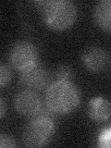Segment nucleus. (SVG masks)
<instances>
[{
	"label": "nucleus",
	"mask_w": 111,
	"mask_h": 148,
	"mask_svg": "<svg viewBox=\"0 0 111 148\" xmlns=\"http://www.w3.org/2000/svg\"><path fill=\"white\" fill-rule=\"evenodd\" d=\"M45 99L49 111L54 114L66 115L77 108L81 95L78 88L71 81L57 80L47 87Z\"/></svg>",
	"instance_id": "obj_1"
},
{
	"label": "nucleus",
	"mask_w": 111,
	"mask_h": 148,
	"mask_svg": "<svg viewBox=\"0 0 111 148\" xmlns=\"http://www.w3.org/2000/svg\"><path fill=\"white\" fill-rule=\"evenodd\" d=\"M42 5V16L46 26L57 32L71 28L77 18V8L68 0L37 2Z\"/></svg>",
	"instance_id": "obj_2"
},
{
	"label": "nucleus",
	"mask_w": 111,
	"mask_h": 148,
	"mask_svg": "<svg viewBox=\"0 0 111 148\" xmlns=\"http://www.w3.org/2000/svg\"><path fill=\"white\" fill-rule=\"evenodd\" d=\"M56 128L46 114H37L27 123L22 132V142L28 147H42L52 140Z\"/></svg>",
	"instance_id": "obj_3"
},
{
	"label": "nucleus",
	"mask_w": 111,
	"mask_h": 148,
	"mask_svg": "<svg viewBox=\"0 0 111 148\" xmlns=\"http://www.w3.org/2000/svg\"><path fill=\"white\" fill-rule=\"evenodd\" d=\"M38 49L29 41H20L12 46L9 60L18 71H23L38 63Z\"/></svg>",
	"instance_id": "obj_4"
},
{
	"label": "nucleus",
	"mask_w": 111,
	"mask_h": 148,
	"mask_svg": "<svg viewBox=\"0 0 111 148\" xmlns=\"http://www.w3.org/2000/svg\"><path fill=\"white\" fill-rule=\"evenodd\" d=\"M14 106L18 114L26 117H34L40 113L42 100L34 90L25 89L16 95Z\"/></svg>",
	"instance_id": "obj_5"
},
{
	"label": "nucleus",
	"mask_w": 111,
	"mask_h": 148,
	"mask_svg": "<svg viewBox=\"0 0 111 148\" xmlns=\"http://www.w3.org/2000/svg\"><path fill=\"white\" fill-rule=\"evenodd\" d=\"M49 73L39 62L25 71L20 72V82L28 89L42 90L49 83Z\"/></svg>",
	"instance_id": "obj_6"
},
{
	"label": "nucleus",
	"mask_w": 111,
	"mask_h": 148,
	"mask_svg": "<svg viewBox=\"0 0 111 148\" xmlns=\"http://www.w3.org/2000/svg\"><path fill=\"white\" fill-rule=\"evenodd\" d=\"M88 115L95 122H105L111 116V104L103 96H95L88 103Z\"/></svg>",
	"instance_id": "obj_7"
},
{
	"label": "nucleus",
	"mask_w": 111,
	"mask_h": 148,
	"mask_svg": "<svg viewBox=\"0 0 111 148\" xmlns=\"http://www.w3.org/2000/svg\"><path fill=\"white\" fill-rule=\"evenodd\" d=\"M108 62V56L105 51L96 46L87 49L82 55V63L84 67L92 72L102 71Z\"/></svg>",
	"instance_id": "obj_8"
},
{
	"label": "nucleus",
	"mask_w": 111,
	"mask_h": 148,
	"mask_svg": "<svg viewBox=\"0 0 111 148\" xmlns=\"http://www.w3.org/2000/svg\"><path fill=\"white\" fill-rule=\"evenodd\" d=\"M94 21L102 31L111 32V0L98 2L94 8Z\"/></svg>",
	"instance_id": "obj_9"
},
{
	"label": "nucleus",
	"mask_w": 111,
	"mask_h": 148,
	"mask_svg": "<svg viewBox=\"0 0 111 148\" xmlns=\"http://www.w3.org/2000/svg\"><path fill=\"white\" fill-rule=\"evenodd\" d=\"M98 146L102 148L111 147V127L106 128L98 136Z\"/></svg>",
	"instance_id": "obj_10"
},
{
	"label": "nucleus",
	"mask_w": 111,
	"mask_h": 148,
	"mask_svg": "<svg viewBox=\"0 0 111 148\" xmlns=\"http://www.w3.org/2000/svg\"><path fill=\"white\" fill-rule=\"evenodd\" d=\"M11 71L8 68V66L5 64H1L0 66V87L4 88L6 85H8L11 81Z\"/></svg>",
	"instance_id": "obj_11"
},
{
	"label": "nucleus",
	"mask_w": 111,
	"mask_h": 148,
	"mask_svg": "<svg viewBox=\"0 0 111 148\" xmlns=\"http://www.w3.org/2000/svg\"><path fill=\"white\" fill-rule=\"evenodd\" d=\"M57 80L59 81H71V79L73 77V71L72 69L64 65V66H60L58 71H57Z\"/></svg>",
	"instance_id": "obj_12"
},
{
	"label": "nucleus",
	"mask_w": 111,
	"mask_h": 148,
	"mask_svg": "<svg viewBox=\"0 0 111 148\" xmlns=\"http://www.w3.org/2000/svg\"><path fill=\"white\" fill-rule=\"evenodd\" d=\"M17 145L15 141L13 139L7 135V134L2 133L0 135V147L1 148H11V147H16Z\"/></svg>",
	"instance_id": "obj_13"
},
{
	"label": "nucleus",
	"mask_w": 111,
	"mask_h": 148,
	"mask_svg": "<svg viewBox=\"0 0 111 148\" xmlns=\"http://www.w3.org/2000/svg\"><path fill=\"white\" fill-rule=\"evenodd\" d=\"M5 112H6L5 102H4V98H3V97H1V98H0V117L3 118L5 116Z\"/></svg>",
	"instance_id": "obj_14"
}]
</instances>
